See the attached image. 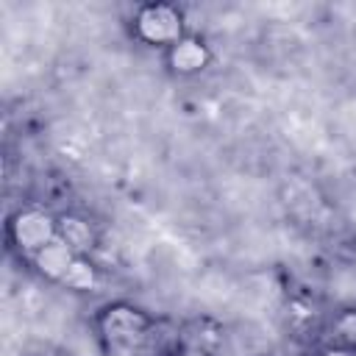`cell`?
I'll list each match as a JSON object with an SVG mask.
<instances>
[{
    "mask_svg": "<svg viewBox=\"0 0 356 356\" xmlns=\"http://www.w3.org/2000/svg\"><path fill=\"white\" fill-rule=\"evenodd\" d=\"M95 328L97 337L106 348V353H136L142 356V350L147 348L156 320L136 309L134 303L125 300H114L108 306H103L95 317Z\"/></svg>",
    "mask_w": 356,
    "mask_h": 356,
    "instance_id": "obj_1",
    "label": "cell"
},
{
    "mask_svg": "<svg viewBox=\"0 0 356 356\" xmlns=\"http://www.w3.org/2000/svg\"><path fill=\"white\" fill-rule=\"evenodd\" d=\"M134 33L139 42L150 47H164L170 50L178 39L186 36L184 28V14L170 6V3H147L139 6L134 14Z\"/></svg>",
    "mask_w": 356,
    "mask_h": 356,
    "instance_id": "obj_2",
    "label": "cell"
},
{
    "mask_svg": "<svg viewBox=\"0 0 356 356\" xmlns=\"http://www.w3.org/2000/svg\"><path fill=\"white\" fill-rule=\"evenodd\" d=\"M8 239L17 250H22L28 259L58 239V217H53L44 209H22L8 222Z\"/></svg>",
    "mask_w": 356,
    "mask_h": 356,
    "instance_id": "obj_3",
    "label": "cell"
},
{
    "mask_svg": "<svg viewBox=\"0 0 356 356\" xmlns=\"http://www.w3.org/2000/svg\"><path fill=\"white\" fill-rule=\"evenodd\" d=\"M209 61H211V50L206 47L203 39L192 33H186L167 50V64L175 75H197L209 67Z\"/></svg>",
    "mask_w": 356,
    "mask_h": 356,
    "instance_id": "obj_4",
    "label": "cell"
},
{
    "mask_svg": "<svg viewBox=\"0 0 356 356\" xmlns=\"http://www.w3.org/2000/svg\"><path fill=\"white\" fill-rule=\"evenodd\" d=\"M75 259H78V253H75L70 245H64L61 239H53L50 245H44L42 250H36V253L31 256L33 267H36L44 278L58 281V284H61V278L67 275V270L72 267Z\"/></svg>",
    "mask_w": 356,
    "mask_h": 356,
    "instance_id": "obj_5",
    "label": "cell"
},
{
    "mask_svg": "<svg viewBox=\"0 0 356 356\" xmlns=\"http://www.w3.org/2000/svg\"><path fill=\"white\" fill-rule=\"evenodd\" d=\"M58 239L64 245H70L78 256H89V250H95V245H97V231L86 217L61 214L58 217Z\"/></svg>",
    "mask_w": 356,
    "mask_h": 356,
    "instance_id": "obj_6",
    "label": "cell"
},
{
    "mask_svg": "<svg viewBox=\"0 0 356 356\" xmlns=\"http://www.w3.org/2000/svg\"><path fill=\"white\" fill-rule=\"evenodd\" d=\"M61 284L75 289V292H86L97 284V267L89 261V256H78L72 261V267L67 270V275L61 278Z\"/></svg>",
    "mask_w": 356,
    "mask_h": 356,
    "instance_id": "obj_7",
    "label": "cell"
},
{
    "mask_svg": "<svg viewBox=\"0 0 356 356\" xmlns=\"http://www.w3.org/2000/svg\"><path fill=\"white\" fill-rule=\"evenodd\" d=\"M331 345L356 350V309H345L331 320Z\"/></svg>",
    "mask_w": 356,
    "mask_h": 356,
    "instance_id": "obj_8",
    "label": "cell"
},
{
    "mask_svg": "<svg viewBox=\"0 0 356 356\" xmlns=\"http://www.w3.org/2000/svg\"><path fill=\"white\" fill-rule=\"evenodd\" d=\"M175 356H214V350L209 345H200L195 339H184L181 348L175 350Z\"/></svg>",
    "mask_w": 356,
    "mask_h": 356,
    "instance_id": "obj_9",
    "label": "cell"
},
{
    "mask_svg": "<svg viewBox=\"0 0 356 356\" xmlns=\"http://www.w3.org/2000/svg\"><path fill=\"white\" fill-rule=\"evenodd\" d=\"M320 356H356V350H350V348H339V345H328Z\"/></svg>",
    "mask_w": 356,
    "mask_h": 356,
    "instance_id": "obj_10",
    "label": "cell"
}]
</instances>
